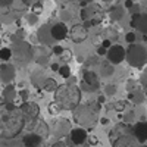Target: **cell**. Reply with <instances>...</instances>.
<instances>
[{
	"label": "cell",
	"instance_id": "15",
	"mask_svg": "<svg viewBox=\"0 0 147 147\" xmlns=\"http://www.w3.org/2000/svg\"><path fill=\"white\" fill-rule=\"evenodd\" d=\"M134 137L138 143H146L147 141V121H141L132 128Z\"/></svg>",
	"mask_w": 147,
	"mask_h": 147
},
{
	"label": "cell",
	"instance_id": "18",
	"mask_svg": "<svg viewBox=\"0 0 147 147\" xmlns=\"http://www.w3.org/2000/svg\"><path fill=\"white\" fill-rule=\"evenodd\" d=\"M82 81L85 84H88L94 91L99 88V75H97V72H94V71H84Z\"/></svg>",
	"mask_w": 147,
	"mask_h": 147
},
{
	"label": "cell",
	"instance_id": "43",
	"mask_svg": "<svg viewBox=\"0 0 147 147\" xmlns=\"http://www.w3.org/2000/svg\"><path fill=\"white\" fill-rule=\"evenodd\" d=\"M99 121H100L102 125H107V124H109V119H107V118H100Z\"/></svg>",
	"mask_w": 147,
	"mask_h": 147
},
{
	"label": "cell",
	"instance_id": "34",
	"mask_svg": "<svg viewBox=\"0 0 147 147\" xmlns=\"http://www.w3.org/2000/svg\"><path fill=\"white\" fill-rule=\"evenodd\" d=\"M78 87H80L81 93H82V91H87V93H93V91H94V90L90 87V85H88V84H85L84 81H81V85H78Z\"/></svg>",
	"mask_w": 147,
	"mask_h": 147
},
{
	"label": "cell",
	"instance_id": "17",
	"mask_svg": "<svg viewBox=\"0 0 147 147\" xmlns=\"http://www.w3.org/2000/svg\"><path fill=\"white\" fill-rule=\"evenodd\" d=\"M32 125H34V134H37V136H40L43 140L49 137V132H50V129H49V125L46 124L44 121H38L35 119L32 121Z\"/></svg>",
	"mask_w": 147,
	"mask_h": 147
},
{
	"label": "cell",
	"instance_id": "50",
	"mask_svg": "<svg viewBox=\"0 0 147 147\" xmlns=\"http://www.w3.org/2000/svg\"><path fill=\"white\" fill-rule=\"evenodd\" d=\"M141 147H147V144H143V146H141Z\"/></svg>",
	"mask_w": 147,
	"mask_h": 147
},
{
	"label": "cell",
	"instance_id": "35",
	"mask_svg": "<svg viewBox=\"0 0 147 147\" xmlns=\"http://www.w3.org/2000/svg\"><path fill=\"white\" fill-rule=\"evenodd\" d=\"M60 18H62V22L63 24H66L68 21H71V13H69V12L68 10H62V13H60Z\"/></svg>",
	"mask_w": 147,
	"mask_h": 147
},
{
	"label": "cell",
	"instance_id": "26",
	"mask_svg": "<svg viewBox=\"0 0 147 147\" xmlns=\"http://www.w3.org/2000/svg\"><path fill=\"white\" fill-rule=\"evenodd\" d=\"M35 62L38 65H41V66L49 63V53L44 52V49H41V55L40 56H35Z\"/></svg>",
	"mask_w": 147,
	"mask_h": 147
},
{
	"label": "cell",
	"instance_id": "13",
	"mask_svg": "<svg viewBox=\"0 0 147 147\" xmlns=\"http://www.w3.org/2000/svg\"><path fill=\"white\" fill-rule=\"evenodd\" d=\"M88 137V134H87V129L85 128H81V127H75V128H72L71 132H69V138L74 144H82L85 143V140H87Z\"/></svg>",
	"mask_w": 147,
	"mask_h": 147
},
{
	"label": "cell",
	"instance_id": "48",
	"mask_svg": "<svg viewBox=\"0 0 147 147\" xmlns=\"http://www.w3.org/2000/svg\"><path fill=\"white\" fill-rule=\"evenodd\" d=\"M144 96H146V97H147V88H146V91H144Z\"/></svg>",
	"mask_w": 147,
	"mask_h": 147
},
{
	"label": "cell",
	"instance_id": "46",
	"mask_svg": "<svg viewBox=\"0 0 147 147\" xmlns=\"http://www.w3.org/2000/svg\"><path fill=\"white\" fill-rule=\"evenodd\" d=\"M105 100H106V96H100L99 99H97V103L102 105V103H105Z\"/></svg>",
	"mask_w": 147,
	"mask_h": 147
},
{
	"label": "cell",
	"instance_id": "21",
	"mask_svg": "<svg viewBox=\"0 0 147 147\" xmlns=\"http://www.w3.org/2000/svg\"><path fill=\"white\" fill-rule=\"evenodd\" d=\"M31 82H32V85L34 87H37V88H43V84H44V81H46V75H44V72L43 71H34L32 74H31Z\"/></svg>",
	"mask_w": 147,
	"mask_h": 147
},
{
	"label": "cell",
	"instance_id": "32",
	"mask_svg": "<svg viewBox=\"0 0 147 147\" xmlns=\"http://www.w3.org/2000/svg\"><path fill=\"white\" fill-rule=\"evenodd\" d=\"M136 38H137L136 32H127V35H125V41L128 44H134V43H136Z\"/></svg>",
	"mask_w": 147,
	"mask_h": 147
},
{
	"label": "cell",
	"instance_id": "12",
	"mask_svg": "<svg viewBox=\"0 0 147 147\" xmlns=\"http://www.w3.org/2000/svg\"><path fill=\"white\" fill-rule=\"evenodd\" d=\"M15 66L12 63H7L5 62L2 66H0V80H2L5 84H10V81L15 78Z\"/></svg>",
	"mask_w": 147,
	"mask_h": 147
},
{
	"label": "cell",
	"instance_id": "36",
	"mask_svg": "<svg viewBox=\"0 0 147 147\" xmlns=\"http://www.w3.org/2000/svg\"><path fill=\"white\" fill-rule=\"evenodd\" d=\"M113 107H116L115 110H125V107H127V105H125V102H116V103H113Z\"/></svg>",
	"mask_w": 147,
	"mask_h": 147
},
{
	"label": "cell",
	"instance_id": "5",
	"mask_svg": "<svg viewBox=\"0 0 147 147\" xmlns=\"http://www.w3.org/2000/svg\"><path fill=\"white\" fill-rule=\"evenodd\" d=\"M125 60L132 68H143L147 63V49L143 44L134 43L129 44L128 49H125Z\"/></svg>",
	"mask_w": 147,
	"mask_h": 147
},
{
	"label": "cell",
	"instance_id": "33",
	"mask_svg": "<svg viewBox=\"0 0 147 147\" xmlns=\"http://www.w3.org/2000/svg\"><path fill=\"white\" fill-rule=\"evenodd\" d=\"M41 10H43V3H41V2H35V3L32 5V12H34L35 15H38Z\"/></svg>",
	"mask_w": 147,
	"mask_h": 147
},
{
	"label": "cell",
	"instance_id": "8",
	"mask_svg": "<svg viewBox=\"0 0 147 147\" xmlns=\"http://www.w3.org/2000/svg\"><path fill=\"white\" fill-rule=\"evenodd\" d=\"M69 38L72 40V43H82L85 38L88 37V30L84 27V24H77V25H74L71 30H69Z\"/></svg>",
	"mask_w": 147,
	"mask_h": 147
},
{
	"label": "cell",
	"instance_id": "42",
	"mask_svg": "<svg viewBox=\"0 0 147 147\" xmlns=\"http://www.w3.org/2000/svg\"><path fill=\"white\" fill-rule=\"evenodd\" d=\"M19 94L22 96V99H24V102H28V100H27V96H28V93H27L25 90H22V91H19Z\"/></svg>",
	"mask_w": 147,
	"mask_h": 147
},
{
	"label": "cell",
	"instance_id": "9",
	"mask_svg": "<svg viewBox=\"0 0 147 147\" xmlns=\"http://www.w3.org/2000/svg\"><path fill=\"white\" fill-rule=\"evenodd\" d=\"M129 25L140 31L143 35H147V13H134Z\"/></svg>",
	"mask_w": 147,
	"mask_h": 147
},
{
	"label": "cell",
	"instance_id": "28",
	"mask_svg": "<svg viewBox=\"0 0 147 147\" xmlns=\"http://www.w3.org/2000/svg\"><path fill=\"white\" fill-rule=\"evenodd\" d=\"M116 91H118V88H116L115 84H106V85H105V96L112 97V96L116 94Z\"/></svg>",
	"mask_w": 147,
	"mask_h": 147
},
{
	"label": "cell",
	"instance_id": "47",
	"mask_svg": "<svg viewBox=\"0 0 147 147\" xmlns=\"http://www.w3.org/2000/svg\"><path fill=\"white\" fill-rule=\"evenodd\" d=\"M22 2L25 3V5H32V3H31V0H22Z\"/></svg>",
	"mask_w": 147,
	"mask_h": 147
},
{
	"label": "cell",
	"instance_id": "29",
	"mask_svg": "<svg viewBox=\"0 0 147 147\" xmlns=\"http://www.w3.org/2000/svg\"><path fill=\"white\" fill-rule=\"evenodd\" d=\"M27 22L30 24V25H35V24H38V15H35L34 12H30V13L25 16Z\"/></svg>",
	"mask_w": 147,
	"mask_h": 147
},
{
	"label": "cell",
	"instance_id": "51",
	"mask_svg": "<svg viewBox=\"0 0 147 147\" xmlns=\"http://www.w3.org/2000/svg\"><path fill=\"white\" fill-rule=\"evenodd\" d=\"M0 30H2V22H0Z\"/></svg>",
	"mask_w": 147,
	"mask_h": 147
},
{
	"label": "cell",
	"instance_id": "16",
	"mask_svg": "<svg viewBox=\"0 0 147 147\" xmlns=\"http://www.w3.org/2000/svg\"><path fill=\"white\" fill-rule=\"evenodd\" d=\"M113 147H140V146H138V141L136 140L134 136L125 134V136H121L119 138L115 140Z\"/></svg>",
	"mask_w": 147,
	"mask_h": 147
},
{
	"label": "cell",
	"instance_id": "23",
	"mask_svg": "<svg viewBox=\"0 0 147 147\" xmlns=\"http://www.w3.org/2000/svg\"><path fill=\"white\" fill-rule=\"evenodd\" d=\"M124 7H121V6H113L112 9H110L109 12V15H110V19L112 21H121L122 18H124Z\"/></svg>",
	"mask_w": 147,
	"mask_h": 147
},
{
	"label": "cell",
	"instance_id": "14",
	"mask_svg": "<svg viewBox=\"0 0 147 147\" xmlns=\"http://www.w3.org/2000/svg\"><path fill=\"white\" fill-rule=\"evenodd\" d=\"M71 129L72 128L69 127V122L66 119H59V121H56V124L53 127V134L57 138H62V137L66 136V134L71 132Z\"/></svg>",
	"mask_w": 147,
	"mask_h": 147
},
{
	"label": "cell",
	"instance_id": "30",
	"mask_svg": "<svg viewBox=\"0 0 147 147\" xmlns=\"http://www.w3.org/2000/svg\"><path fill=\"white\" fill-rule=\"evenodd\" d=\"M52 53H53V55H56V56H62V55L65 53V49H63L62 46L56 44V46H53V47H52Z\"/></svg>",
	"mask_w": 147,
	"mask_h": 147
},
{
	"label": "cell",
	"instance_id": "20",
	"mask_svg": "<svg viewBox=\"0 0 147 147\" xmlns=\"http://www.w3.org/2000/svg\"><path fill=\"white\" fill-rule=\"evenodd\" d=\"M113 72H115V66L112 63H109L107 60H106V62L99 63V72H97V75L100 74V77L107 78V77H112Z\"/></svg>",
	"mask_w": 147,
	"mask_h": 147
},
{
	"label": "cell",
	"instance_id": "45",
	"mask_svg": "<svg viewBox=\"0 0 147 147\" xmlns=\"http://www.w3.org/2000/svg\"><path fill=\"white\" fill-rule=\"evenodd\" d=\"M52 147H66V146H65V143H62V141H57V143H55Z\"/></svg>",
	"mask_w": 147,
	"mask_h": 147
},
{
	"label": "cell",
	"instance_id": "41",
	"mask_svg": "<svg viewBox=\"0 0 147 147\" xmlns=\"http://www.w3.org/2000/svg\"><path fill=\"white\" fill-rule=\"evenodd\" d=\"M77 2H78L82 7H87L88 5H91V3H93V0H77Z\"/></svg>",
	"mask_w": 147,
	"mask_h": 147
},
{
	"label": "cell",
	"instance_id": "10",
	"mask_svg": "<svg viewBox=\"0 0 147 147\" xmlns=\"http://www.w3.org/2000/svg\"><path fill=\"white\" fill-rule=\"evenodd\" d=\"M50 31H52L53 40H56V41L65 40L66 37H68V34H69V30H68V27H66V24H63V22L53 24V25L50 27Z\"/></svg>",
	"mask_w": 147,
	"mask_h": 147
},
{
	"label": "cell",
	"instance_id": "6",
	"mask_svg": "<svg viewBox=\"0 0 147 147\" xmlns=\"http://www.w3.org/2000/svg\"><path fill=\"white\" fill-rule=\"evenodd\" d=\"M19 110H21V113L24 116V119L30 121H35V119H38V115H40V106L37 105L35 102H24L21 106H19Z\"/></svg>",
	"mask_w": 147,
	"mask_h": 147
},
{
	"label": "cell",
	"instance_id": "38",
	"mask_svg": "<svg viewBox=\"0 0 147 147\" xmlns=\"http://www.w3.org/2000/svg\"><path fill=\"white\" fill-rule=\"evenodd\" d=\"M106 53H107V49H105L102 46L97 47V55H99V56H106Z\"/></svg>",
	"mask_w": 147,
	"mask_h": 147
},
{
	"label": "cell",
	"instance_id": "27",
	"mask_svg": "<svg viewBox=\"0 0 147 147\" xmlns=\"http://www.w3.org/2000/svg\"><path fill=\"white\" fill-rule=\"evenodd\" d=\"M57 74L62 78H65V80H68V78H71V68H69V65H63V66H60L59 68V71H57Z\"/></svg>",
	"mask_w": 147,
	"mask_h": 147
},
{
	"label": "cell",
	"instance_id": "1",
	"mask_svg": "<svg viewBox=\"0 0 147 147\" xmlns=\"http://www.w3.org/2000/svg\"><path fill=\"white\" fill-rule=\"evenodd\" d=\"M25 119L13 103H0V140H12L25 128Z\"/></svg>",
	"mask_w": 147,
	"mask_h": 147
},
{
	"label": "cell",
	"instance_id": "39",
	"mask_svg": "<svg viewBox=\"0 0 147 147\" xmlns=\"http://www.w3.org/2000/svg\"><path fill=\"white\" fill-rule=\"evenodd\" d=\"M13 3V0H0V7H7Z\"/></svg>",
	"mask_w": 147,
	"mask_h": 147
},
{
	"label": "cell",
	"instance_id": "11",
	"mask_svg": "<svg viewBox=\"0 0 147 147\" xmlns=\"http://www.w3.org/2000/svg\"><path fill=\"white\" fill-rule=\"evenodd\" d=\"M50 27L52 25H41L38 28V31H37V38H38V41L44 46H52L53 44V37H52V31H50Z\"/></svg>",
	"mask_w": 147,
	"mask_h": 147
},
{
	"label": "cell",
	"instance_id": "2",
	"mask_svg": "<svg viewBox=\"0 0 147 147\" xmlns=\"http://www.w3.org/2000/svg\"><path fill=\"white\" fill-rule=\"evenodd\" d=\"M81 90L75 84H63L59 85L55 91V103L60 107V110H74L77 106H80L81 102Z\"/></svg>",
	"mask_w": 147,
	"mask_h": 147
},
{
	"label": "cell",
	"instance_id": "49",
	"mask_svg": "<svg viewBox=\"0 0 147 147\" xmlns=\"http://www.w3.org/2000/svg\"><path fill=\"white\" fill-rule=\"evenodd\" d=\"M103 2H112V0H103Z\"/></svg>",
	"mask_w": 147,
	"mask_h": 147
},
{
	"label": "cell",
	"instance_id": "3",
	"mask_svg": "<svg viewBox=\"0 0 147 147\" xmlns=\"http://www.w3.org/2000/svg\"><path fill=\"white\" fill-rule=\"evenodd\" d=\"M99 109L94 105H80L72 110L74 119L81 128H93L99 121Z\"/></svg>",
	"mask_w": 147,
	"mask_h": 147
},
{
	"label": "cell",
	"instance_id": "44",
	"mask_svg": "<svg viewBox=\"0 0 147 147\" xmlns=\"http://www.w3.org/2000/svg\"><path fill=\"white\" fill-rule=\"evenodd\" d=\"M50 68H52V71H56V72H57V71H59V68H60V65H57V63H52V65H50Z\"/></svg>",
	"mask_w": 147,
	"mask_h": 147
},
{
	"label": "cell",
	"instance_id": "40",
	"mask_svg": "<svg viewBox=\"0 0 147 147\" xmlns=\"http://www.w3.org/2000/svg\"><path fill=\"white\" fill-rule=\"evenodd\" d=\"M134 5H136V3H134V0H125L124 7H125V9H132V7H134Z\"/></svg>",
	"mask_w": 147,
	"mask_h": 147
},
{
	"label": "cell",
	"instance_id": "37",
	"mask_svg": "<svg viewBox=\"0 0 147 147\" xmlns=\"http://www.w3.org/2000/svg\"><path fill=\"white\" fill-rule=\"evenodd\" d=\"M102 47L110 49V47H112V40H110V38H105V40L102 41Z\"/></svg>",
	"mask_w": 147,
	"mask_h": 147
},
{
	"label": "cell",
	"instance_id": "19",
	"mask_svg": "<svg viewBox=\"0 0 147 147\" xmlns=\"http://www.w3.org/2000/svg\"><path fill=\"white\" fill-rule=\"evenodd\" d=\"M22 144L25 147H40L43 144V138L40 136H37L34 132H28L25 137L22 138Z\"/></svg>",
	"mask_w": 147,
	"mask_h": 147
},
{
	"label": "cell",
	"instance_id": "22",
	"mask_svg": "<svg viewBox=\"0 0 147 147\" xmlns=\"http://www.w3.org/2000/svg\"><path fill=\"white\" fill-rule=\"evenodd\" d=\"M3 97H5L6 103H12V102H13V99L16 97V90H15V87H13L12 84H7L6 87H5V90H3Z\"/></svg>",
	"mask_w": 147,
	"mask_h": 147
},
{
	"label": "cell",
	"instance_id": "31",
	"mask_svg": "<svg viewBox=\"0 0 147 147\" xmlns=\"http://www.w3.org/2000/svg\"><path fill=\"white\" fill-rule=\"evenodd\" d=\"M59 112H60V107H59L55 102L49 105V113H50V115H56V113H59Z\"/></svg>",
	"mask_w": 147,
	"mask_h": 147
},
{
	"label": "cell",
	"instance_id": "4",
	"mask_svg": "<svg viewBox=\"0 0 147 147\" xmlns=\"http://www.w3.org/2000/svg\"><path fill=\"white\" fill-rule=\"evenodd\" d=\"M12 50V59L16 62L18 66H25L28 65L32 57H34V49L30 43L27 41H16L13 43V46L10 47Z\"/></svg>",
	"mask_w": 147,
	"mask_h": 147
},
{
	"label": "cell",
	"instance_id": "24",
	"mask_svg": "<svg viewBox=\"0 0 147 147\" xmlns=\"http://www.w3.org/2000/svg\"><path fill=\"white\" fill-rule=\"evenodd\" d=\"M57 87H59V84H57L56 80H53V78H46V81H44V84H43V90L47 91V93L56 91Z\"/></svg>",
	"mask_w": 147,
	"mask_h": 147
},
{
	"label": "cell",
	"instance_id": "7",
	"mask_svg": "<svg viewBox=\"0 0 147 147\" xmlns=\"http://www.w3.org/2000/svg\"><path fill=\"white\" fill-rule=\"evenodd\" d=\"M125 53H127V50L121 44H112V47L107 49V53H106L107 62L112 63L113 66L119 65L121 62L125 60Z\"/></svg>",
	"mask_w": 147,
	"mask_h": 147
},
{
	"label": "cell",
	"instance_id": "25",
	"mask_svg": "<svg viewBox=\"0 0 147 147\" xmlns=\"http://www.w3.org/2000/svg\"><path fill=\"white\" fill-rule=\"evenodd\" d=\"M10 59H12L10 47H2V49H0V60H3V62H9Z\"/></svg>",
	"mask_w": 147,
	"mask_h": 147
}]
</instances>
